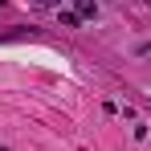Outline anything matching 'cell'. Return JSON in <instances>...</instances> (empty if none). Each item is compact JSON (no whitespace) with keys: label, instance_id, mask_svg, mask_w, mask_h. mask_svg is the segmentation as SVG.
<instances>
[{"label":"cell","instance_id":"cell-1","mask_svg":"<svg viewBox=\"0 0 151 151\" xmlns=\"http://www.w3.org/2000/svg\"><path fill=\"white\" fill-rule=\"evenodd\" d=\"M74 12H78V17H98V4H94V0H78Z\"/></svg>","mask_w":151,"mask_h":151},{"label":"cell","instance_id":"cell-2","mask_svg":"<svg viewBox=\"0 0 151 151\" xmlns=\"http://www.w3.org/2000/svg\"><path fill=\"white\" fill-rule=\"evenodd\" d=\"M78 21H82L78 12H61V29H78Z\"/></svg>","mask_w":151,"mask_h":151},{"label":"cell","instance_id":"cell-3","mask_svg":"<svg viewBox=\"0 0 151 151\" xmlns=\"http://www.w3.org/2000/svg\"><path fill=\"white\" fill-rule=\"evenodd\" d=\"M33 4H37V8H57L61 0H33Z\"/></svg>","mask_w":151,"mask_h":151}]
</instances>
